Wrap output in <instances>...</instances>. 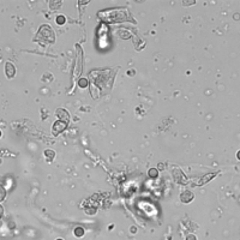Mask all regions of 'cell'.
<instances>
[{
  "mask_svg": "<svg viewBox=\"0 0 240 240\" xmlns=\"http://www.w3.org/2000/svg\"><path fill=\"white\" fill-rule=\"evenodd\" d=\"M66 127H67V123L61 121V120H59V121H55L54 125H53V133H54V134H58V133H60V132H63Z\"/></svg>",
  "mask_w": 240,
  "mask_h": 240,
  "instance_id": "6da1fadb",
  "label": "cell"
},
{
  "mask_svg": "<svg viewBox=\"0 0 240 240\" xmlns=\"http://www.w3.org/2000/svg\"><path fill=\"white\" fill-rule=\"evenodd\" d=\"M5 72H6V76H7L9 78H12V77L14 76L16 69H14V66H13L12 63H10V61L6 63V65H5Z\"/></svg>",
  "mask_w": 240,
  "mask_h": 240,
  "instance_id": "7a4b0ae2",
  "label": "cell"
},
{
  "mask_svg": "<svg viewBox=\"0 0 240 240\" xmlns=\"http://www.w3.org/2000/svg\"><path fill=\"white\" fill-rule=\"evenodd\" d=\"M56 116L61 121L69 123V112H66L65 109H56Z\"/></svg>",
  "mask_w": 240,
  "mask_h": 240,
  "instance_id": "3957f363",
  "label": "cell"
},
{
  "mask_svg": "<svg viewBox=\"0 0 240 240\" xmlns=\"http://www.w3.org/2000/svg\"><path fill=\"white\" fill-rule=\"evenodd\" d=\"M180 199L184 202V203H189L191 199H193V193L190 192V191H185L180 194Z\"/></svg>",
  "mask_w": 240,
  "mask_h": 240,
  "instance_id": "277c9868",
  "label": "cell"
},
{
  "mask_svg": "<svg viewBox=\"0 0 240 240\" xmlns=\"http://www.w3.org/2000/svg\"><path fill=\"white\" fill-rule=\"evenodd\" d=\"M45 156L47 157L48 161H52V160L54 158V156H55V153L53 150H46L45 151Z\"/></svg>",
  "mask_w": 240,
  "mask_h": 240,
  "instance_id": "5b68a950",
  "label": "cell"
},
{
  "mask_svg": "<svg viewBox=\"0 0 240 240\" xmlns=\"http://www.w3.org/2000/svg\"><path fill=\"white\" fill-rule=\"evenodd\" d=\"M78 84H79V87L81 88H85V87H88V81L85 78H81L79 79V82H78Z\"/></svg>",
  "mask_w": 240,
  "mask_h": 240,
  "instance_id": "8992f818",
  "label": "cell"
},
{
  "mask_svg": "<svg viewBox=\"0 0 240 240\" xmlns=\"http://www.w3.org/2000/svg\"><path fill=\"white\" fill-rule=\"evenodd\" d=\"M214 176H215V174H213V175H211V174H208V175H205V176H204L203 179H201V181H199V184H205V183L208 181L209 179H211V178H214Z\"/></svg>",
  "mask_w": 240,
  "mask_h": 240,
  "instance_id": "52a82bcc",
  "label": "cell"
},
{
  "mask_svg": "<svg viewBox=\"0 0 240 240\" xmlns=\"http://www.w3.org/2000/svg\"><path fill=\"white\" fill-rule=\"evenodd\" d=\"M74 234H76L77 236H82V235L84 234V229H83L82 227H77V228L74 229Z\"/></svg>",
  "mask_w": 240,
  "mask_h": 240,
  "instance_id": "ba28073f",
  "label": "cell"
},
{
  "mask_svg": "<svg viewBox=\"0 0 240 240\" xmlns=\"http://www.w3.org/2000/svg\"><path fill=\"white\" fill-rule=\"evenodd\" d=\"M56 23L60 24V25L64 24V23H65V17H64V16H58V17H56Z\"/></svg>",
  "mask_w": 240,
  "mask_h": 240,
  "instance_id": "9c48e42d",
  "label": "cell"
},
{
  "mask_svg": "<svg viewBox=\"0 0 240 240\" xmlns=\"http://www.w3.org/2000/svg\"><path fill=\"white\" fill-rule=\"evenodd\" d=\"M149 176H150V178H156V176H157V169L151 168V169L149 171Z\"/></svg>",
  "mask_w": 240,
  "mask_h": 240,
  "instance_id": "30bf717a",
  "label": "cell"
},
{
  "mask_svg": "<svg viewBox=\"0 0 240 240\" xmlns=\"http://www.w3.org/2000/svg\"><path fill=\"white\" fill-rule=\"evenodd\" d=\"M4 197H5V191H4V189L1 186H0V201H1Z\"/></svg>",
  "mask_w": 240,
  "mask_h": 240,
  "instance_id": "8fae6325",
  "label": "cell"
},
{
  "mask_svg": "<svg viewBox=\"0 0 240 240\" xmlns=\"http://www.w3.org/2000/svg\"><path fill=\"white\" fill-rule=\"evenodd\" d=\"M186 240H197V239H196V236H194V235L190 234V235H189V236L186 238Z\"/></svg>",
  "mask_w": 240,
  "mask_h": 240,
  "instance_id": "7c38bea8",
  "label": "cell"
},
{
  "mask_svg": "<svg viewBox=\"0 0 240 240\" xmlns=\"http://www.w3.org/2000/svg\"><path fill=\"white\" fill-rule=\"evenodd\" d=\"M1 216H3V207L0 205V218H1ZM0 225H1V223H0Z\"/></svg>",
  "mask_w": 240,
  "mask_h": 240,
  "instance_id": "4fadbf2b",
  "label": "cell"
},
{
  "mask_svg": "<svg viewBox=\"0 0 240 240\" xmlns=\"http://www.w3.org/2000/svg\"><path fill=\"white\" fill-rule=\"evenodd\" d=\"M0 137H1V131H0Z\"/></svg>",
  "mask_w": 240,
  "mask_h": 240,
  "instance_id": "5bb4252c",
  "label": "cell"
},
{
  "mask_svg": "<svg viewBox=\"0 0 240 240\" xmlns=\"http://www.w3.org/2000/svg\"><path fill=\"white\" fill-rule=\"evenodd\" d=\"M58 240H61V239H58Z\"/></svg>",
  "mask_w": 240,
  "mask_h": 240,
  "instance_id": "9a60e30c",
  "label": "cell"
}]
</instances>
